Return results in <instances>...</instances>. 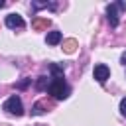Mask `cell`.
<instances>
[{"mask_svg":"<svg viewBox=\"0 0 126 126\" xmlns=\"http://www.w3.org/2000/svg\"><path fill=\"white\" fill-rule=\"evenodd\" d=\"M61 32H49L47 33V37H45V41H47V45H57L59 41H61Z\"/></svg>","mask_w":126,"mask_h":126,"instance_id":"cell-9","label":"cell"},{"mask_svg":"<svg viewBox=\"0 0 126 126\" xmlns=\"http://www.w3.org/2000/svg\"><path fill=\"white\" fill-rule=\"evenodd\" d=\"M4 6H6V2H4V0H0V8H4Z\"/></svg>","mask_w":126,"mask_h":126,"instance_id":"cell-16","label":"cell"},{"mask_svg":"<svg viewBox=\"0 0 126 126\" xmlns=\"http://www.w3.org/2000/svg\"><path fill=\"white\" fill-rule=\"evenodd\" d=\"M39 8L55 10V2H32V10H39Z\"/></svg>","mask_w":126,"mask_h":126,"instance_id":"cell-11","label":"cell"},{"mask_svg":"<svg viewBox=\"0 0 126 126\" xmlns=\"http://www.w3.org/2000/svg\"><path fill=\"white\" fill-rule=\"evenodd\" d=\"M122 63H124V67H126V53H122Z\"/></svg>","mask_w":126,"mask_h":126,"instance_id":"cell-15","label":"cell"},{"mask_svg":"<svg viewBox=\"0 0 126 126\" xmlns=\"http://www.w3.org/2000/svg\"><path fill=\"white\" fill-rule=\"evenodd\" d=\"M49 73H51L53 79H63V67L57 65V63H51L49 65Z\"/></svg>","mask_w":126,"mask_h":126,"instance_id":"cell-10","label":"cell"},{"mask_svg":"<svg viewBox=\"0 0 126 126\" xmlns=\"http://www.w3.org/2000/svg\"><path fill=\"white\" fill-rule=\"evenodd\" d=\"M93 77L98 81V83H106V79L110 77V69L104 65V63H98L94 65V71H93Z\"/></svg>","mask_w":126,"mask_h":126,"instance_id":"cell-4","label":"cell"},{"mask_svg":"<svg viewBox=\"0 0 126 126\" xmlns=\"http://www.w3.org/2000/svg\"><path fill=\"white\" fill-rule=\"evenodd\" d=\"M49 24H51V22H49L47 18H35V20L32 22V28L39 32V30H47V28H49Z\"/></svg>","mask_w":126,"mask_h":126,"instance_id":"cell-7","label":"cell"},{"mask_svg":"<svg viewBox=\"0 0 126 126\" xmlns=\"http://www.w3.org/2000/svg\"><path fill=\"white\" fill-rule=\"evenodd\" d=\"M30 81H32V79H24V81H20V83L16 85V89H26V87L30 85Z\"/></svg>","mask_w":126,"mask_h":126,"instance_id":"cell-13","label":"cell"},{"mask_svg":"<svg viewBox=\"0 0 126 126\" xmlns=\"http://www.w3.org/2000/svg\"><path fill=\"white\" fill-rule=\"evenodd\" d=\"M77 45H79V43H77V39H73V37H71V39H65V41H63V51L71 55V53H75V51H77Z\"/></svg>","mask_w":126,"mask_h":126,"instance_id":"cell-8","label":"cell"},{"mask_svg":"<svg viewBox=\"0 0 126 126\" xmlns=\"http://www.w3.org/2000/svg\"><path fill=\"white\" fill-rule=\"evenodd\" d=\"M120 112H122V116H126V98L120 100Z\"/></svg>","mask_w":126,"mask_h":126,"instance_id":"cell-14","label":"cell"},{"mask_svg":"<svg viewBox=\"0 0 126 126\" xmlns=\"http://www.w3.org/2000/svg\"><path fill=\"white\" fill-rule=\"evenodd\" d=\"M47 87H49L47 77H43V75H41V77H37V81H35V89H37V91H45Z\"/></svg>","mask_w":126,"mask_h":126,"instance_id":"cell-12","label":"cell"},{"mask_svg":"<svg viewBox=\"0 0 126 126\" xmlns=\"http://www.w3.org/2000/svg\"><path fill=\"white\" fill-rule=\"evenodd\" d=\"M4 110L12 116H22L24 114V106H22V100L18 94H12L6 102H4Z\"/></svg>","mask_w":126,"mask_h":126,"instance_id":"cell-2","label":"cell"},{"mask_svg":"<svg viewBox=\"0 0 126 126\" xmlns=\"http://www.w3.org/2000/svg\"><path fill=\"white\" fill-rule=\"evenodd\" d=\"M47 93H49L55 100H63V98H67V96L71 94V89L63 83V79H53V81L49 83V87H47Z\"/></svg>","mask_w":126,"mask_h":126,"instance_id":"cell-1","label":"cell"},{"mask_svg":"<svg viewBox=\"0 0 126 126\" xmlns=\"http://www.w3.org/2000/svg\"><path fill=\"white\" fill-rule=\"evenodd\" d=\"M53 106V102L51 100H47V98H43V100H37L33 106H32V114L33 116H37V114H43L45 110H49Z\"/></svg>","mask_w":126,"mask_h":126,"instance_id":"cell-5","label":"cell"},{"mask_svg":"<svg viewBox=\"0 0 126 126\" xmlns=\"http://www.w3.org/2000/svg\"><path fill=\"white\" fill-rule=\"evenodd\" d=\"M6 26L8 28H24V18L20 14H8L6 16Z\"/></svg>","mask_w":126,"mask_h":126,"instance_id":"cell-6","label":"cell"},{"mask_svg":"<svg viewBox=\"0 0 126 126\" xmlns=\"http://www.w3.org/2000/svg\"><path fill=\"white\" fill-rule=\"evenodd\" d=\"M116 10H126V4L124 2H112V4H108L106 14H108V22H110L112 28L118 26V14H116Z\"/></svg>","mask_w":126,"mask_h":126,"instance_id":"cell-3","label":"cell"}]
</instances>
